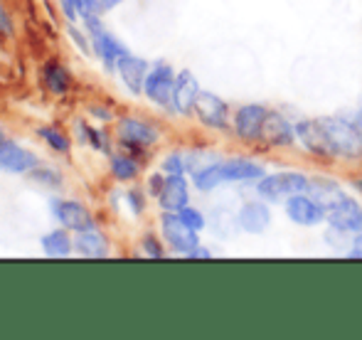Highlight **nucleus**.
I'll list each match as a JSON object with an SVG mask.
<instances>
[{"label":"nucleus","instance_id":"nucleus-1","mask_svg":"<svg viewBox=\"0 0 362 340\" xmlns=\"http://www.w3.org/2000/svg\"><path fill=\"white\" fill-rule=\"evenodd\" d=\"M310 192L318 195L320 207L325 210L328 222L340 232H362V207L353 197H348L335 182L318 180L310 182Z\"/></svg>","mask_w":362,"mask_h":340},{"label":"nucleus","instance_id":"nucleus-2","mask_svg":"<svg viewBox=\"0 0 362 340\" xmlns=\"http://www.w3.org/2000/svg\"><path fill=\"white\" fill-rule=\"evenodd\" d=\"M264 168L252 160H227V163H215L205 170L195 172V185L200 190H215L219 182L232 180H262Z\"/></svg>","mask_w":362,"mask_h":340},{"label":"nucleus","instance_id":"nucleus-3","mask_svg":"<svg viewBox=\"0 0 362 340\" xmlns=\"http://www.w3.org/2000/svg\"><path fill=\"white\" fill-rule=\"evenodd\" d=\"M84 23H86V33H89V37H91V45H94V54L106 64V67L114 69L116 64H119V59L129 54V49H126L114 35L106 33L96 13L89 15V18H84Z\"/></svg>","mask_w":362,"mask_h":340},{"label":"nucleus","instance_id":"nucleus-4","mask_svg":"<svg viewBox=\"0 0 362 340\" xmlns=\"http://www.w3.org/2000/svg\"><path fill=\"white\" fill-rule=\"evenodd\" d=\"M308 187V177L300 175V172H274V175L262 177V182L257 185V192L264 200H281V197L305 192Z\"/></svg>","mask_w":362,"mask_h":340},{"label":"nucleus","instance_id":"nucleus-5","mask_svg":"<svg viewBox=\"0 0 362 340\" xmlns=\"http://www.w3.org/2000/svg\"><path fill=\"white\" fill-rule=\"evenodd\" d=\"M325 131L330 136V143H333L335 153L345 156V158H360L362 156V136L358 134L350 121L343 119H323Z\"/></svg>","mask_w":362,"mask_h":340},{"label":"nucleus","instance_id":"nucleus-6","mask_svg":"<svg viewBox=\"0 0 362 340\" xmlns=\"http://www.w3.org/2000/svg\"><path fill=\"white\" fill-rule=\"evenodd\" d=\"M160 225H163V237H165V242L173 247V252L187 257L192 250H197V245H200V242H197V230L187 227L185 222L180 220L177 212H165Z\"/></svg>","mask_w":362,"mask_h":340},{"label":"nucleus","instance_id":"nucleus-7","mask_svg":"<svg viewBox=\"0 0 362 340\" xmlns=\"http://www.w3.org/2000/svg\"><path fill=\"white\" fill-rule=\"evenodd\" d=\"M175 77L168 64H158L153 72H148L144 91L153 104L163 106V109H173V91H175Z\"/></svg>","mask_w":362,"mask_h":340},{"label":"nucleus","instance_id":"nucleus-8","mask_svg":"<svg viewBox=\"0 0 362 340\" xmlns=\"http://www.w3.org/2000/svg\"><path fill=\"white\" fill-rule=\"evenodd\" d=\"M52 212L57 215V220L64 225V230L84 232V230H91V227H96L91 212L86 210L81 202H74V200H52Z\"/></svg>","mask_w":362,"mask_h":340},{"label":"nucleus","instance_id":"nucleus-9","mask_svg":"<svg viewBox=\"0 0 362 340\" xmlns=\"http://www.w3.org/2000/svg\"><path fill=\"white\" fill-rule=\"evenodd\" d=\"M296 136H298L300 143H303L310 153H315V156H333L335 153L323 121H300V124L296 126Z\"/></svg>","mask_w":362,"mask_h":340},{"label":"nucleus","instance_id":"nucleus-10","mask_svg":"<svg viewBox=\"0 0 362 340\" xmlns=\"http://www.w3.org/2000/svg\"><path fill=\"white\" fill-rule=\"evenodd\" d=\"M37 168V156L10 141H0V170L5 172H30Z\"/></svg>","mask_w":362,"mask_h":340},{"label":"nucleus","instance_id":"nucleus-11","mask_svg":"<svg viewBox=\"0 0 362 340\" xmlns=\"http://www.w3.org/2000/svg\"><path fill=\"white\" fill-rule=\"evenodd\" d=\"M286 212H288V217L296 222V225H303V227L318 225V222L325 217V210L320 207V202L313 200V197H308V195H303V192L288 197Z\"/></svg>","mask_w":362,"mask_h":340},{"label":"nucleus","instance_id":"nucleus-12","mask_svg":"<svg viewBox=\"0 0 362 340\" xmlns=\"http://www.w3.org/2000/svg\"><path fill=\"white\" fill-rule=\"evenodd\" d=\"M195 114L210 129H224L227 126V104L212 91H200L195 101Z\"/></svg>","mask_w":362,"mask_h":340},{"label":"nucleus","instance_id":"nucleus-13","mask_svg":"<svg viewBox=\"0 0 362 340\" xmlns=\"http://www.w3.org/2000/svg\"><path fill=\"white\" fill-rule=\"evenodd\" d=\"M267 119V109L262 104H249L242 106L234 116V129L244 141H257L262 139V126Z\"/></svg>","mask_w":362,"mask_h":340},{"label":"nucleus","instance_id":"nucleus-14","mask_svg":"<svg viewBox=\"0 0 362 340\" xmlns=\"http://www.w3.org/2000/svg\"><path fill=\"white\" fill-rule=\"evenodd\" d=\"M158 200L165 212H180L182 207H187V182L185 175H168L163 182V190L158 192Z\"/></svg>","mask_w":362,"mask_h":340},{"label":"nucleus","instance_id":"nucleus-15","mask_svg":"<svg viewBox=\"0 0 362 340\" xmlns=\"http://www.w3.org/2000/svg\"><path fill=\"white\" fill-rule=\"evenodd\" d=\"M200 96V86H197V79L192 77V72H180L175 77V91H173V109L177 114H190L195 111V101Z\"/></svg>","mask_w":362,"mask_h":340},{"label":"nucleus","instance_id":"nucleus-16","mask_svg":"<svg viewBox=\"0 0 362 340\" xmlns=\"http://www.w3.org/2000/svg\"><path fill=\"white\" fill-rule=\"evenodd\" d=\"M119 139L124 146H153L158 141V131L151 124L139 119H124L119 124Z\"/></svg>","mask_w":362,"mask_h":340},{"label":"nucleus","instance_id":"nucleus-17","mask_svg":"<svg viewBox=\"0 0 362 340\" xmlns=\"http://www.w3.org/2000/svg\"><path fill=\"white\" fill-rule=\"evenodd\" d=\"M116 69H119L121 79H124V84L129 86L134 94H139V91H144V84H146V77H148V62L141 57H134V54H126V57L119 59V64H116Z\"/></svg>","mask_w":362,"mask_h":340},{"label":"nucleus","instance_id":"nucleus-18","mask_svg":"<svg viewBox=\"0 0 362 340\" xmlns=\"http://www.w3.org/2000/svg\"><path fill=\"white\" fill-rule=\"evenodd\" d=\"M296 131L291 129V124L276 111H267V119L262 126V139H267L272 146H288L293 141Z\"/></svg>","mask_w":362,"mask_h":340},{"label":"nucleus","instance_id":"nucleus-19","mask_svg":"<svg viewBox=\"0 0 362 340\" xmlns=\"http://www.w3.org/2000/svg\"><path fill=\"white\" fill-rule=\"evenodd\" d=\"M74 247L79 250V254L89 257V259H104L109 257V240H106L104 232H99L96 227L84 232H76Z\"/></svg>","mask_w":362,"mask_h":340},{"label":"nucleus","instance_id":"nucleus-20","mask_svg":"<svg viewBox=\"0 0 362 340\" xmlns=\"http://www.w3.org/2000/svg\"><path fill=\"white\" fill-rule=\"evenodd\" d=\"M272 222V212H269L267 205L262 202H249L239 210V225H242L244 232H252V235H259L264 232Z\"/></svg>","mask_w":362,"mask_h":340},{"label":"nucleus","instance_id":"nucleus-21","mask_svg":"<svg viewBox=\"0 0 362 340\" xmlns=\"http://www.w3.org/2000/svg\"><path fill=\"white\" fill-rule=\"evenodd\" d=\"M42 79L45 84H47V89L52 91V94H67L69 89H72V74H69V69L64 67V64L59 62H47L45 64V72H42Z\"/></svg>","mask_w":362,"mask_h":340},{"label":"nucleus","instance_id":"nucleus-22","mask_svg":"<svg viewBox=\"0 0 362 340\" xmlns=\"http://www.w3.org/2000/svg\"><path fill=\"white\" fill-rule=\"evenodd\" d=\"M42 250H45V254L52 259L69 257V252H72V237L64 230H54L42 237Z\"/></svg>","mask_w":362,"mask_h":340},{"label":"nucleus","instance_id":"nucleus-23","mask_svg":"<svg viewBox=\"0 0 362 340\" xmlns=\"http://www.w3.org/2000/svg\"><path fill=\"white\" fill-rule=\"evenodd\" d=\"M111 172H114L116 180L121 182H129L139 175V165H136L134 158H126V156H116L111 158Z\"/></svg>","mask_w":362,"mask_h":340},{"label":"nucleus","instance_id":"nucleus-24","mask_svg":"<svg viewBox=\"0 0 362 340\" xmlns=\"http://www.w3.org/2000/svg\"><path fill=\"white\" fill-rule=\"evenodd\" d=\"M40 136L45 139V143L49 146V148H54L57 153H67L69 151V139L62 134V131H57V129H40Z\"/></svg>","mask_w":362,"mask_h":340},{"label":"nucleus","instance_id":"nucleus-25","mask_svg":"<svg viewBox=\"0 0 362 340\" xmlns=\"http://www.w3.org/2000/svg\"><path fill=\"white\" fill-rule=\"evenodd\" d=\"M177 215H180V220L185 222L187 227H192V230H202V227H205V217L197 210H192V207H182Z\"/></svg>","mask_w":362,"mask_h":340},{"label":"nucleus","instance_id":"nucleus-26","mask_svg":"<svg viewBox=\"0 0 362 340\" xmlns=\"http://www.w3.org/2000/svg\"><path fill=\"white\" fill-rule=\"evenodd\" d=\"M163 168H165V172H170V175H177V172H182L187 165L182 163V156H168Z\"/></svg>","mask_w":362,"mask_h":340},{"label":"nucleus","instance_id":"nucleus-27","mask_svg":"<svg viewBox=\"0 0 362 340\" xmlns=\"http://www.w3.org/2000/svg\"><path fill=\"white\" fill-rule=\"evenodd\" d=\"M74 5L79 18H89V15L96 13V0H74Z\"/></svg>","mask_w":362,"mask_h":340},{"label":"nucleus","instance_id":"nucleus-28","mask_svg":"<svg viewBox=\"0 0 362 340\" xmlns=\"http://www.w3.org/2000/svg\"><path fill=\"white\" fill-rule=\"evenodd\" d=\"M81 131H84V136L89 139V146H94V148H106V146H104V136H101L96 129H89V126H81Z\"/></svg>","mask_w":362,"mask_h":340},{"label":"nucleus","instance_id":"nucleus-29","mask_svg":"<svg viewBox=\"0 0 362 340\" xmlns=\"http://www.w3.org/2000/svg\"><path fill=\"white\" fill-rule=\"evenodd\" d=\"M33 177H35V180H42L45 185H59V182H57L59 175H57V172H52V170H42V172H40L37 168H35Z\"/></svg>","mask_w":362,"mask_h":340},{"label":"nucleus","instance_id":"nucleus-30","mask_svg":"<svg viewBox=\"0 0 362 340\" xmlns=\"http://www.w3.org/2000/svg\"><path fill=\"white\" fill-rule=\"evenodd\" d=\"M144 247H146V254H148V257H156V259H160V257H163V247L158 245L156 237H146V240H144Z\"/></svg>","mask_w":362,"mask_h":340},{"label":"nucleus","instance_id":"nucleus-31","mask_svg":"<svg viewBox=\"0 0 362 340\" xmlns=\"http://www.w3.org/2000/svg\"><path fill=\"white\" fill-rule=\"evenodd\" d=\"M0 35H3V37L13 35V25H10V18H8V13H5L3 3H0Z\"/></svg>","mask_w":362,"mask_h":340},{"label":"nucleus","instance_id":"nucleus-32","mask_svg":"<svg viewBox=\"0 0 362 340\" xmlns=\"http://www.w3.org/2000/svg\"><path fill=\"white\" fill-rule=\"evenodd\" d=\"M59 3H62V13H64V18H67L69 23H74V20L79 18V13H76L74 0H59Z\"/></svg>","mask_w":362,"mask_h":340},{"label":"nucleus","instance_id":"nucleus-33","mask_svg":"<svg viewBox=\"0 0 362 340\" xmlns=\"http://www.w3.org/2000/svg\"><path fill=\"white\" fill-rule=\"evenodd\" d=\"M124 0H96V15H104L106 10H114L116 5H121Z\"/></svg>","mask_w":362,"mask_h":340},{"label":"nucleus","instance_id":"nucleus-34","mask_svg":"<svg viewBox=\"0 0 362 340\" xmlns=\"http://www.w3.org/2000/svg\"><path fill=\"white\" fill-rule=\"evenodd\" d=\"M129 200H131V207H134V212H141V210H144V202H141V195H139V192H131Z\"/></svg>","mask_w":362,"mask_h":340},{"label":"nucleus","instance_id":"nucleus-35","mask_svg":"<svg viewBox=\"0 0 362 340\" xmlns=\"http://www.w3.org/2000/svg\"><path fill=\"white\" fill-rule=\"evenodd\" d=\"M163 182H165V180H160V177H158V175H156V177H151V190L156 192V195L163 190Z\"/></svg>","mask_w":362,"mask_h":340},{"label":"nucleus","instance_id":"nucleus-36","mask_svg":"<svg viewBox=\"0 0 362 340\" xmlns=\"http://www.w3.org/2000/svg\"><path fill=\"white\" fill-rule=\"evenodd\" d=\"M187 257H190V259H207V257H210V252H207V250H200V247H197V250H192Z\"/></svg>","mask_w":362,"mask_h":340},{"label":"nucleus","instance_id":"nucleus-37","mask_svg":"<svg viewBox=\"0 0 362 340\" xmlns=\"http://www.w3.org/2000/svg\"><path fill=\"white\" fill-rule=\"evenodd\" d=\"M350 257H360L362 259V237L355 240V247H353V252H350Z\"/></svg>","mask_w":362,"mask_h":340},{"label":"nucleus","instance_id":"nucleus-38","mask_svg":"<svg viewBox=\"0 0 362 340\" xmlns=\"http://www.w3.org/2000/svg\"><path fill=\"white\" fill-rule=\"evenodd\" d=\"M353 126L358 129V134L362 136V109L360 111H355V119H353Z\"/></svg>","mask_w":362,"mask_h":340},{"label":"nucleus","instance_id":"nucleus-39","mask_svg":"<svg viewBox=\"0 0 362 340\" xmlns=\"http://www.w3.org/2000/svg\"><path fill=\"white\" fill-rule=\"evenodd\" d=\"M0 141H3V134H0Z\"/></svg>","mask_w":362,"mask_h":340}]
</instances>
